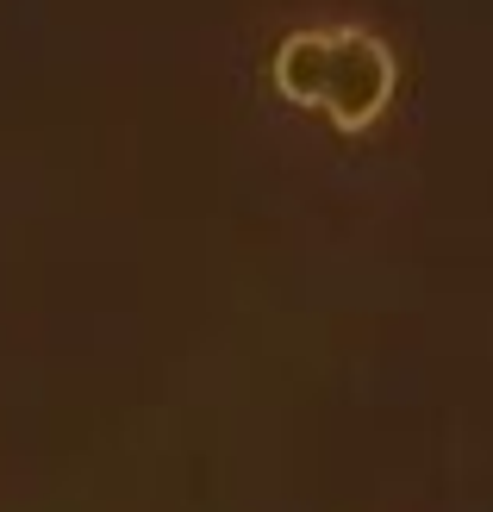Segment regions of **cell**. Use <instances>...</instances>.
I'll use <instances>...</instances> for the list:
<instances>
[{
    "label": "cell",
    "mask_w": 493,
    "mask_h": 512,
    "mask_svg": "<svg viewBox=\"0 0 493 512\" xmlns=\"http://www.w3.org/2000/svg\"><path fill=\"white\" fill-rule=\"evenodd\" d=\"M331 75H325V100L319 113L337 125V132H369V125L394 107L400 88V63L387 38H375L369 25H331Z\"/></svg>",
    "instance_id": "obj_1"
},
{
    "label": "cell",
    "mask_w": 493,
    "mask_h": 512,
    "mask_svg": "<svg viewBox=\"0 0 493 512\" xmlns=\"http://www.w3.org/2000/svg\"><path fill=\"white\" fill-rule=\"evenodd\" d=\"M331 25H294L281 32L275 57H269V82L288 107H319L325 100V75H331Z\"/></svg>",
    "instance_id": "obj_2"
}]
</instances>
